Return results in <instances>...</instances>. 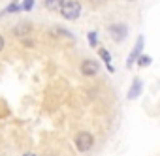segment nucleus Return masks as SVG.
<instances>
[{
  "label": "nucleus",
  "instance_id": "f257e3e1",
  "mask_svg": "<svg viewBox=\"0 0 160 156\" xmlns=\"http://www.w3.org/2000/svg\"><path fill=\"white\" fill-rule=\"evenodd\" d=\"M58 13L68 21H75L81 15V2H79V0H64V4H62Z\"/></svg>",
  "mask_w": 160,
  "mask_h": 156
},
{
  "label": "nucleus",
  "instance_id": "f03ea898",
  "mask_svg": "<svg viewBox=\"0 0 160 156\" xmlns=\"http://www.w3.org/2000/svg\"><path fill=\"white\" fill-rule=\"evenodd\" d=\"M73 145L79 152H89L94 147V135L91 132H79L73 137Z\"/></svg>",
  "mask_w": 160,
  "mask_h": 156
},
{
  "label": "nucleus",
  "instance_id": "7ed1b4c3",
  "mask_svg": "<svg viewBox=\"0 0 160 156\" xmlns=\"http://www.w3.org/2000/svg\"><path fill=\"white\" fill-rule=\"evenodd\" d=\"M108 32H109V36L113 38L115 43H121V41L128 36V27H126L124 23H115V25H111V27L108 28Z\"/></svg>",
  "mask_w": 160,
  "mask_h": 156
},
{
  "label": "nucleus",
  "instance_id": "20e7f679",
  "mask_svg": "<svg viewBox=\"0 0 160 156\" xmlns=\"http://www.w3.org/2000/svg\"><path fill=\"white\" fill-rule=\"evenodd\" d=\"M79 71H81L85 77H94V75H98V71H100V64H98L96 60H92V58H87V60L81 62Z\"/></svg>",
  "mask_w": 160,
  "mask_h": 156
},
{
  "label": "nucleus",
  "instance_id": "39448f33",
  "mask_svg": "<svg viewBox=\"0 0 160 156\" xmlns=\"http://www.w3.org/2000/svg\"><path fill=\"white\" fill-rule=\"evenodd\" d=\"M141 49H143V36L139 38V41L136 43V47L132 49V53H130V56H128V60H126V66H128V68H130V66H132V64H134L138 58H139V55H141Z\"/></svg>",
  "mask_w": 160,
  "mask_h": 156
},
{
  "label": "nucleus",
  "instance_id": "423d86ee",
  "mask_svg": "<svg viewBox=\"0 0 160 156\" xmlns=\"http://www.w3.org/2000/svg\"><path fill=\"white\" fill-rule=\"evenodd\" d=\"M32 30H34L32 23H21V25H17V27L13 28V36H27V34H30Z\"/></svg>",
  "mask_w": 160,
  "mask_h": 156
},
{
  "label": "nucleus",
  "instance_id": "0eeeda50",
  "mask_svg": "<svg viewBox=\"0 0 160 156\" xmlns=\"http://www.w3.org/2000/svg\"><path fill=\"white\" fill-rule=\"evenodd\" d=\"M139 92H141V81L136 77L134 83H132V89H130V92H128V98H130V100H134L136 96H139Z\"/></svg>",
  "mask_w": 160,
  "mask_h": 156
},
{
  "label": "nucleus",
  "instance_id": "6e6552de",
  "mask_svg": "<svg viewBox=\"0 0 160 156\" xmlns=\"http://www.w3.org/2000/svg\"><path fill=\"white\" fill-rule=\"evenodd\" d=\"M62 4H64V0H45V8L49 12H60Z\"/></svg>",
  "mask_w": 160,
  "mask_h": 156
},
{
  "label": "nucleus",
  "instance_id": "1a4fd4ad",
  "mask_svg": "<svg viewBox=\"0 0 160 156\" xmlns=\"http://www.w3.org/2000/svg\"><path fill=\"white\" fill-rule=\"evenodd\" d=\"M151 62H152V56H149V55H139V58H138V66L139 68H145Z\"/></svg>",
  "mask_w": 160,
  "mask_h": 156
},
{
  "label": "nucleus",
  "instance_id": "9d476101",
  "mask_svg": "<svg viewBox=\"0 0 160 156\" xmlns=\"http://www.w3.org/2000/svg\"><path fill=\"white\" fill-rule=\"evenodd\" d=\"M87 40H89V45L91 47H96L98 45V34L96 32H89L87 34Z\"/></svg>",
  "mask_w": 160,
  "mask_h": 156
},
{
  "label": "nucleus",
  "instance_id": "9b49d317",
  "mask_svg": "<svg viewBox=\"0 0 160 156\" xmlns=\"http://www.w3.org/2000/svg\"><path fill=\"white\" fill-rule=\"evenodd\" d=\"M98 55L102 56V60H104L106 64H109V62H111V53H109L108 49H98Z\"/></svg>",
  "mask_w": 160,
  "mask_h": 156
},
{
  "label": "nucleus",
  "instance_id": "f8f14e48",
  "mask_svg": "<svg viewBox=\"0 0 160 156\" xmlns=\"http://www.w3.org/2000/svg\"><path fill=\"white\" fill-rule=\"evenodd\" d=\"M19 10H21V6L13 2V4H10V6H8V8H6L2 13H0V15H4V13H15V12H19Z\"/></svg>",
  "mask_w": 160,
  "mask_h": 156
},
{
  "label": "nucleus",
  "instance_id": "ddd939ff",
  "mask_svg": "<svg viewBox=\"0 0 160 156\" xmlns=\"http://www.w3.org/2000/svg\"><path fill=\"white\" fill-rule=\"evenodd\" d=\"M32 6H34V0H23V10L25 12H30Z\"/></svg>",
  "mask_w": 160,
  "mask_h": 156
},
{
  "label": "nucleus",
  "instance_id": "4468645a",
  "mask_svg": "<svg viewBox=\"0 0 160 156\" xmlns=\"http://www.w3.org/2000/svg\"><path fill=\"white\" fill-rule=\"evenodd\" d=\"M23 43H25L27 47H30V45H34V40H28V38H25V40H23Z\"/></svg>",
  "mask_w": 160,
  "mask_h": 156
},
{
  "label": "nucleus",
  "instance_id": "2eb2a0df",
  "mask_svg": "<svg viewBox=\"0 0 160 156\" xmlns=\"http://www.w3.org/2000/svg\"><path fill=\"white\" fill-rule=\"evenodd\" d=\"M4 45H6V41H4V38H2V36H0V51L4 49Z\"/></svg>",
  "mask_w": 160,
  "mask_h": 156
},
{
  "label": "nucleus",
  "instance_id": "dca6fc26",
  "mask_svg": "<svg viewBox=\"0 0 160 156\" xmlns=\"http://www.w3.org/2000/svg\"><path fill=\"white\" fill-rule=\"evenodd\" d=\"M23 156H38V154H34V152H25Z\"/></svg>",
  "mask_w": 160,
  "mask_h": 156
},
{
  "label": "nucleus",
  "instance_id": "f3484780",
  "mask_svg": "<svg viewBox=\"0 0 160 156\" xmlns=\"http://www.w3.org/2000/svg\"><path fill=\"white\" fill-rule=\"evenodd\" d=\"M91 2H94V4H100V2H104V0H91Z\"/></svg>",
  "mask_w": 160,
  "mask_h": 156
},
{
  "label": "nucleus",
  "instance_id": "a211bd4d",
  "mask_svg": "<svg viewBox=\"0 0 160 156\" xmlns=\"http://www.w3.org/2000/svg\"><path fill=\"white\" fill-rule=\"evenodd\" d=\"M126 2H134V0H126Z\"/></svg>",
  "mask_w": 160,
  "mask_h": 156
},
{
  "label": "nucleus",
  "instance_id": "6ab92c4d",
  "mask_svg": "<svg viewBox=\"0 0 160 156\" xmlns=\"http://www.w3.org/2000/svg\"><path fill=\"white\" fill-rule=\"evenodd\" d=\"M47 156H55V154H47Z\"/></svg>",
  "mask_w": 160,
  "mask_h": 156
}]
</instances>
